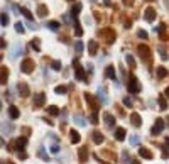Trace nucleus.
I'll use <instances>...</instances> for the list:
<instances>
[{"instance_id": "nucleus-1", "label": "nucleus", "mask_w": 169, "mask_h": 164, "mask_svg": "<svg viewBox=\"0 0 169 164\" xmlns=\"http://www.w3.org/2000/svg\"><path fill=\"white\" fill-rule=\"evenodd\" d=\"M21 69H22V73H32L34 71V61H32L31 58H27V59H24L22 61V64H21Z\"/></svg>"}, {"instance_id": "nucleus-2", "label": "nucleus", "mask_w": 169, "mask_h": 164, "mask_svg": "<svg viewBox=\"0 0 169 164\" xmlns=\"http://www.w3.org/2000/svg\"><path fill=\"white\" fill-rule=\"evenodd\" d=\"M137 51H139V54H140V58H142L144 61L151 59V49H149V46H147V44H139Z\"/></svg>"}, {"instance_id": "nucleus-3", "label": "nucleus", "mask_w": 169, "mask_h": 164, "mask_svg": "<svg viewBox=\"0 0 169 164\" xmlns=\"http://www.w3.org/2000/svg\"><path fill=\"white\" fill-rule=\"evenodd\" d=\"M129 91L130 93H139L140 91V85H139V79L135 76H130V79H129Z\"/></svg>"}, {"instance_id": "nucleus-4", "label": "nucleus", "mask_w": 169, "mask_h": 164, "mask_svg": "<svg viewBox=\"0 0 169 164\" xmlns=\"http://www.w3.org/2000/svg\"><path fill=\"white\" fill-rule=\"evenodd\" d=\"M17 91H19V96H22V98H27L31 95V88L27 86V83H19L17 85Z\"/></svg>"}, {"instance_id": "nucleus-5", "label": "nucleus", "mask_w": 169, "mask_h": 164, "mask_svg": "<svg viewBox=\"0 0 169 164\" xmlns=\"http://www.w3.org/2000/svg\"><path fill=\"white\" fill-rule=\"evenodd\" d=\"M162 130H164V122H162V118H157L156 124H154V127L151 129V134H152V135H159Z\"/></svg>"}, {"instance_id": "nucleus-6", "label": "nucleus", "mask_w": 169, "mask_h": 164, "mask_svg": "<svg viewBox=\"0 0 169 164\" xmlns=\"http://www.w3.org/2000/svg\"><path fill=\"white\" fill-rule=\"evenodd\" d=\"M26 144H27V137H19L15 140V144H14V146H10L9 149H14V151H24Z\"/></svg>"}, {"instance_id": "nucleus-7", "label": "nucleus", "mask_w": 169, "mask_h": 164, "mask_svg": "<svg viewBox=\"0 0 169 164\" xmlns=\"http://www.w3.org/2000/svg\"><path fill=\"white\" fill-rule=\"evenodd\" d=\"M144 19L147 22H154L156 21V10H154L152 7H147L145 10H144Z\"/></svg>"}, {"instance_id": "nucleus-8", "label": "nucleus", "mask_w": 169, "mask_h": 164, "mask_svg": "<svg viewBox=\"0 0 169 164\" xmlns=\"http://www.w3.org/2000/svg\"><path fill=\"white\" fill-rule=\"evenodd\" d=\"M73 64H74V68H76V79H83L84 81V78H86V76H84V71H83V68H81V66H79V63H78V59H74L73 61Z\"/></svg>"}, {"instance_id": "nucleus-9", "label": "nucleus", "mask_w": 169, "mask_h": 164, "mask_svg": "<svg viewBox=\"0 0 169 164\" xmlns=\"http://www.w3.org/2000/svg\"><path fill=\"white\" fill-rule=\"evenodd\" d=\"M7 79H9V68L2 66L0 68V85H7Z\"/></svg>"}, {"instance_id": "nucleus-10", "label": "nucleus", "mask_w": 169, "mask_h": 164, "mask_svg": "<svg viewBox=\"0 0 169 164\" xmlns=\"http://www.w3.org/2000/svg\"><path fill=\"white\" fill-rule=\"evenodd\" d=\"M103 122H105L107 127H113L115 125V117L112 115V113H108V112H105L103 113Z\"/></svg>"}, {"instance_id": "nucleus-11", "label": "nucleus", "mask_w": 169, "mask_h": 164, "mask_svg": "<svg viewBox=\"0 0 169 164\" xmlns=\"http://www.w3.org/2000/svg\"><path fill=\"white\" fill-rule=\"evenodd\" d=\"M100 36H105L107 37V44H112L113 41H115V32L112 31V29H108V31H101Z\"/></svg>"}, {"instance_id": "nucleus-12", "label": "nucleus", "mask_w": 169, "mask_h": 164, "mask_svg": "<svg viewBox=\"0 0 169 164\" xmlns=\"http://www.w3.org/2000/svg\"><path fill=\"white\" fill-rule=\"evenodd\" d=\"M130 122H132L134 127H140L142 125V117L139 115L137 112H134L132 115H130Z\"/></svg>"}, {"instance_id": "nucleus-13", "label": "nucleus", "mask_w": 169, "mask_h": 164, "mask_svg": "<svg viewBox=\"0 0 169 164\" xmlns=\"http://www.w3.org/2000/svg\"><path fill=\"white\" fill-rule=\"evenodd\" d=\"M91 139H93V142L95 144H103V140H105V137H103V134H101L100 130H93Z\"/></svg>"}, {"instance_id": "nucleus-14", "label": "nucleus", "mask_w": 169, "mask_h": 164, "mask_svg": "<svg viewBox=\"0 0 169 164\" xmlns=\"http://www.w3.org/2000/svg\"><path fill=\"white\" fill-rule=\"evenodd\" d=\"M84 98H86V101L91 105V108H93V113H96V112H98V105H96V101L93 100V96H91L90 93H84Z\"/></svg>"}, {"instance_id": "nucleus-15", "label": "nucleus", "mask_w": 169, "mask_h": 164, "mask_svg": "<svg viewBox=\"0 0 169 164\" xmlns=\"http://www.w3.org/2000/svg\"><path fill=\"white\" fill-rule=\"evenodd\" d=\"M34 103H36L37 107H42L46 103V95H44V93H37V95L34 96Z\"/></svg>"}, {"instance_id": "nucleus-16", "label": "nucleus", "mask_w": 169, "mask_h": 164, "mask_svg": "<svg viewBox=\"0 0 169 164\" xmlns=\"http://www.w3.org/2000/svg\"><path fill=\"white\" fill-rule=\"evenodd\" d=\"M139 156L144 157V159H152V152H151L147 147H140L139 149Z\"/></svg>"}, {"instance_id": "nucleus-17", "label": "nucleus", "mask_w": 169, "mask_h": 164, "mask_svg": "<svg viewBox=\"0 0 169 164\" xmlns=\"http://www.w3.org/2000/svg\"><path fill=\"white\" fill-rule=\"evenodd\" d=\"M9 115H10V118H19L21 112H19V108L15 105H10L9 107Z\"/></svg>"}, {"instance_id": "nucleus-18", "label": "nucleus", "mask_w": 169, "mask_h": 164, "mask_svg": "<svg viewBox=\"0 0 169 164\" xmlns=\"http://www.w3.org/2000/svg\"><path fill=\"white\" fill-rule=\"evenodd\" d=\"M125 135H127V130L125 129H117L115 130V139L117 140H125Z\"/></svg>"}, {"instance_id": "nucleus-19", "label": "nucleus", "mask_w": 169, "mask_h": 164, "mask_svg": "<svg viewBox=\"0 0 169 164\" xmlns=\"http://www.w3.org/2000/svg\"><path fill=\"white\" fill-rule=\"evenodd\" d=\"M78 157H79V161H81V163H86V159H88V149H86V147H81V149H79Z\"/></svg>"}, {"instance_id": "nucleus-20", "label": "nucleus", "mask_w": 169, "mask_h": 164, "mask_svg": "<svg viewBox=\"0 0 169 164\" xmlns=\"http://www.w3.org/2000/svg\"><path fill=\"white\" fill-rule=\"evenodd\" d=\"M105 74H107V78H110V79H115L117 76H115V68L113 66H107V69H105Z\"/></svg>"}, {"instance_id": "nucleus-21", "label": "nucleus", "mask_w": 169, "mask_h": 164, "mask_svg": "<svg viewBox=\"0 0 169 164\" xmlns=\"http://www.w3.org/2000/svg\"><path fill=\"white\" fill-rule=\"evenodd\" d=\"M96 51H98V44H96L95 41H90V43H88V53H90L91 56H95Z\"/></svg>"}, {"instance_id": "nucleus-22", "label": "nucleus", "mask_w": 169, "mask_h": 164, "mask_svg": "<svg viewBox=\"0 0 169 164\" xmlns=\"http://www.w3.org/2000/svg\"><path fill=\"white\" fill-rule=\"evenodd\" d=\"M69 137H71L73 144H79V140H81V137H79V134L76 130H69Z\"/></svg>"}, {"instance_id": "nucleus-23", "label": "nucleus", "mask_w": 169, "mask_h": 164, "mask_svg": "<svg viewBox=\"0 0 169 164\" xmlns=\"http://www.w3.org/2000/svg\"><path fill=\"white\" fill-rule=\"evenodd\" d=\"M19 10L22 12V15L26 17L27 21H34V15H32V14H31V10H29V9H26V7H21Z\"/></svg>"}, {"instance_id": "nucleus-24", "label": "nucleus", "mask_w": 169, "mask_h": 164, "mask_svg": "<svg viewBox=\"0 0 169 164\" xmlns=\"http://www.w3.org/2000/svg\"><path fill=\"white\" fill-rule=\"evenodd\" d=\"M2 130H4V134H10V132H14V127H12L10 124H9V122H4V124H2Z\"/></svg>"}, {"instance_id": "nucleus-25", "label": "nucleus", "mask_w": 169, "mask_h": 164, "mask_svg": "<svg viewBox=\"0 0 169 164\" xmlns=\"http://www.w3.org/2000/svg\"><path fill=\"white\" fill-rule=\"evenodd\" d=\"M37 15L39 17H46L48 15V7L46 5H39L37 7Z\"/></svg>"}, {"instance_id": "nucleus-26", "label": "nucleus", "mask_w": 169, "mask_h": 164, "mask_svg": "<svg viewBox=\"0 0 169 164\" xmlns=\"http://www.w3.org/2000/svg\"><path fill=\"white\" fill-rule=\"evenodd\" d=\"M37 156H39L42 161H49V156H48V152H46V149L44 147H41L39 151H37Z\"/></svg>"}, {"instance_id": "nucleus-27", "label": "nucleus", "mask_w": 169, "mask_h": 164, "mask_svg": "<svg viewBox=\"0 0 169 164\" xmlns=\"http://www.w3.org/2000/svg\"><path fill=\"white\" fill-rule=\"evenodd\" d=\"M156 73H157V76H159V78H166V76H168V69L164 68V66H159Z\"/></svg>"}, {"instance_id": "nucleus-28", "label": "nucleus", "mask_w": 169, "mask_h": 164, "mask_svg": "<svg viewBox=\"0 0 169 164\" xmlns=\"http://www.w3.org/2000/svg\"><path fill=\"white\" fill-rule=\"evenodd\" d=\"M48 113H49V115L56 117V115H59V108L56 105H51V107H48Z\"/></svg>"}, {"instance_id": "nucleus-29", "label": "nucleus", "mask_w": 169, "mask_h": 164, "mask_svg": "<svg viewBox=\"0 0 169 164\" xmlns=\"http://www.w3.org/2000/svg\"><path fill=\"white\" fill-rule=\"evenodd\" d=\"M125 61H127V64H129L130 68H135V59H134L132 54H127V56H125Z\"/></svg>"}, {"instance_id": "nucleus-30", "label": "nucleus", "mask_w": 169, "mask_h": 164, "mask_svg": "<svg viewBox=\"0 0 169 164\" xmlns=\"http://www.w3.org/2000/svg\"><path fill=\"white\" fill-rule=\"evenodd\" d=\"M157 103H159V107H161L162 110H168V101H166V98H164V96H159V98H157Z\"/></svg>"}, {"instance_id": "nucleus-31", "label": "nucleus", "mask_w": 169, "mask_h": 164, "mask_svg": "<svg viewBox=\"0 0 169 164\" xmlns=\"http://www.w3.org/2000/svg\"><path fill=\"white\" fill-rule=\"evenodd\" d=\"M79 12H81V5H79V4H76V5L73 7V12H71V15H73L74 21H76V17H78Z\"/></svg>"}, {"instance_id": "nucleus-32", "label": "nucleus", "mask_w": 169, "mask_h": 164, "mask_svg": "<svg viewBox=\"0 0 169 164\" xmlns=\"http://www.w3.org/2000/svg\"><path fill=\"white\" fill-rule=\"evenodd\" d=\"M54 91H56V93H59V95H64V93L68 91V88H66L64 85H59V86H56V88H54Z\"/></svg>"}, {"instance_id": "nucleus-33", "label": "nucleus", "mask_w": 169, "mask_h": 164, "mask_svg": "<svg viewBox=\"0 0 169 164\" xmlns=\"http://www.w3.org/2000/svg\"><path fill=\"white\" fill-rule=\"evenodd\" d=\"M74 51H76L78 54H81V53H83V43H81V41L74 43Z\"/></svg>"}, {"instance_id": "nucleus-34", "label": "nucleus", "mask_w": 169, "mask_h": 164, "mask_svg": "<svg viewBox=\"0 0 169 164\" xmlns=\"http://www.w3.org/2000/svg\"><path fill=\"white\" fill-rule=\"evenodd\" d=\"M98 98H100L101 103H107V96L103 93V88H98Z\"/></svg>"}, {"instance_id": "nucleus-35", "label": "nucleus", "mask_w": 169, "mask_h": 164, "mask_svg": "<svg viewBox=\"0 0 169 164\" xmlns=\"http://www.w3.org/2000/svg\"><path fill=\"white\" fill-rule=\"evenodd\" d=\"M48 26H49V29H51V31H58V29H59V22L51 21V22L48 24Z\"/></svg>"}, {"instance_id": "nucleus-36", "label": "nucleus", "mask_w": 169, "mask_h": 164, "mask_svg": "<svg viewBox=\"0 0 169 164\" xmlns=\"http://www.w3.org/2000/svg\"><path fill=\"white\" fill-rule=\"evenodd\" d=\"M32 48H34V51H41V44H39V39H32Z\"/></svg>"}, {"instance_id": "nucleus-37", "label": "nucleus", "mask_w": 169, "mask_h": 164, "mask_svg": "<svg viewBox=\"0 0 169 164\" xmlns=\"http://www.w3.org/2000/svg\"><path fill=\"white\" fill-rule=\"evenodd\" d=\"M0 21H2V26L4 27L9 26V15H7V14H2V15H0Z\"/></svg>"}, {"instance_id": "nucleus-38", "label": "nucleus", "mask_w": 169, "mask_h": 164, "mask_svg": "<svg viewBox=\"0 0 169 164\" xmlns=\"http://www.w3.org/2000/svg\"><path fill=\"white\" fill-rule=\"evenodd\" d=\"M74 122H76L78 125H81V127H83V125H86V122H84V118H81L79 115H74Z\"/></svg>"}, {"instance_id": "nucleus-39", "label": "nucleus", "mask_w": 169, "mask_h": 164, "mask_svg": "<svg viewBox=\"0 0 169 164\" xmlns=\"http://www.w3.org/2000/svg\"><path fill=\"white\" fill-rule=\"evenodd\" d=\"M130 144H132V146H139V144H140V139H139V135H132V139H130Z\"/></svg>"}, {"instance_id": "nucleus-40", "label": "nucleus", "mask_w": 169, "mask_h": 164, "mask_svg": "<svg viewBox=\"0 0 169 164\" xmlns=\"http://www.w3.org/2000/svg\"><path fill=\"white\" fill-rule=\"evenodd\" d=\"M15 31L19 32V34H24V26H22L21 22H17L15 24Z\"/></svg>"}, {"instance_id": "nucleus-41", "label": "nucleus", "mask_w": 169, "mask_h": 164, "mask_svg": "<svg viewBox=\"0 0 169 164\" xmlns=\"http://www.w3.org/2000/svg\"><path fill=\"white\" fill-rule=\"evenodd\" d=\"M137 36L140 37V39H147V37H149V34H147L145 31H137Z\"/></svg>"}, {"instance_id": "nucleus-42", "label": "nucleus", "mask_w": 169, "mask_h": 164, "mask_svg": "<svg viewBox=\"0 0 169 164\" xmlns=\"http://www.w3.org/2000/svg\"><path fill=\"white\" fill-rule=\"evenodd\" d=\"M53 69H54V71H59V69H61V63H59L58 59L53 61Z\"/></svg>"}, {"instance_id": "nucleus-43", "label": "nucleus", "mask_w": 169, "mask_h": 164, "mask_svg": "<svg viewBox=\"0 0 169 164\" xmlns=\"http://www.w3.org/2000/svg\"><path fill=\"white\" fill-rule=\"evenodd\" d=\"M74 36H83V29H81V27L78 26V24H76V31H74Z\"/></svg>"}, {"instance_id": "nucleus-44", "label": "nucleus", "mask_w": 169, "mask_h": 164, "mask_svg": "<svg viewBox=\"0 0 169 164\" xmlns=\"http://www.w3.org/2000/svg\"><path fill=\"white\" fill-rule=\"evenodd\" d=\"M159 54H161V58H162V59H168V58H169L168 53H166V51H164L162 48H159Z\"/></svg>"}, {"instance_id": "nucleus-45", "label": "nucleus", "mask_w": 169, "mask_h": 164, "mask_svg": "<svg viewBox=\"0 0 169 164\" xmlns=\"http://www.w3.org/2000/svg\"><path fill=\"white\" fill-rule=\"evenodd\" d=\"M123 105L125 107H132V100H130L129 96H125V98H123Z\"/></svg>"}, {"instance_id": "nucleus-46", "label": "nucleus", "mask_w": 169, "mask_h": 164, "mask_svg": "<svg viewBox=\"0 0 169 164\" xmlns=\"http://www.w3.org/2000/svg\"><path fill=\"white\" fill-rule=\"evenodd\" d=\"M51 152H53V154H58L59 152V146H58V144H56V146H54V144L51 146Z\"/></svg>"}, {"instance_id": "nucleus-47", "label": "nucleus", "mask_w": 169, "mask_h": 164, "mask_svg": "<svg viewBox=\"0 0 169 164\" xmlns=\"http://www.w3.org/2000/svg\"><path fill=\"white\" fill-rule=\"evenodd\" d=\"M164 29H166V27H164V24H161V26L157 27V32H164Z\"/></svg>"}, {"instance_id": "nucleus-48", "label": "nucleus", "mask_w": 169, "mask_h": 164, "mask_svg": "<svg viewBox=\"0 0 169 164\" xmlns=\"http://www.w3.org/2000/svg\"><path fill=\"white\" fill-rule=\"evenodd\" d=\"M164 95H166V96H168V98H169V86H168V88H166V91H164Z\"/></svg>"}, {"instance_id": "nucleus-49", "label": "nucleus", "mask_w": 169, "mask_h": 164, "mask_svg": "<svg viewBox=\"0 0 169 164\" xmlns=\"http://www.w3.org/2000/svg\"><path fill=\"white\" fill-rule=\"evenodd\" d=\"M166 146H168V149H169V137H166Z\"/></svg>"}, {"instance_id": "nucleus-50", "label": "nucleus", "mask_w": 169, "mask_h": 164, "mask_svg": "<svg viewBox=\"0 0 169 164\" xmlns=\"http://www.w3.org/2000/svg\"><path fill=\"white\" fill-rule=\"evenodd\" d=\"M130 164H139V161H132V163H130Z\"/></svg>"}, {"instance_id": "nucleus-51", "label": "nucleus", "mask_w": 169, "mask_h": 164, "mask_svg": "<svg viewBox=\"0 0 169 164\" xmlns=\"http://www.w3.org/2000/svg\"><path fill=\"white\" fill-rule=\"evenodd\" d=\"M90 2H93V4H95V2H98V0H90Z\"/></svg>"}, {"instance_id": "nucleus-52", "label": "nucleus", "mask_w": 169, "mask_h": 164, "mask_svg": "<svg viewBox=\"0 0 169 164\" xmlns=\"http://www.w3.org/2000/svg\"><path fill=\"white\" fill-rule=\"evenodd\" d=\"M7 164H12V163H7Z\"/></svg>"}]
</instances>
